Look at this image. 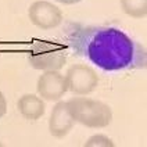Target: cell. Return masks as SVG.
Segmentation results:
<instances>
[{"label":"cell","mask_w":147,"mask_h":147,"mask_svg":"<svg viewBox=\"0 0 147 147\" xmlns=\"http://www.w3.org/2000/svg\"><path fill=\"white\" fill-rule=\"evenodd\" d=\"M28 18L35 26L43 31L57 28L63 22L64 16L61 8L47 0H36L28 7Z\"/></svg>","instance_id":"cell-5"},{"label":"cell","mask_w":147,"mask_h":147,"mask_svg":"<svg viewBox=\"0 0 147 147\" xmlns=\"http://www.w3.org/2000/svg\"><path fill=\"white\" fill-rule=\"evenodd\" d=\"M68 92L75 96H88L98 86V75L88 64H74L65 72Z\"/></svg>","instance_id":"cell-4"},{"label":"cell","mask_w":147,"mask_h":147,"mask_svg":"<svg viewBox=\"0 0 147 147\" xmlns=\"http://www.w3.org/2000/svg\"><path fill=\"white\" fill-rule=\"evenodd\" d=\"M17 108L18 113L28 121H38L46 113L45 100L39 94H32V93H26L18 98Z\"/></svg>","instance_id":"cell-8"},{"label":"cell","mask_w":147,"mask_h":147,"mask_svg":"<svg viewBox=\"0 0 147 147\" xmlns=\"http://www.w3.org/2000/svg\"><path fill=\"white\" fill-rule=\"evenodd\" d=\"M36 92L46 101L61 100L68 92L65 75L60 71H43L36 82Z\"/></svg>","instance_id":"cell-6"},{"label":"cell","mask_w":147,"mask_h":147,"mask_svg":"<svg viewBox=\"0 0 147 147\" xmlns=\"http://www.w3.org/2000/svg\"><path fill=\"white\" fill-rule=\"evenodd\" d=\"M6 113H7V100L0 90V118H3L6 115Z\"/></svg>","instance_id":"cell-11"},{"label":"cell","mask_w":147,"mask_h":147,"mask_svg":"<svg viewBox=\"0 0 147 147\" xmlns=\"http://www.w3.org/2000/svg\"><path fill=\"white\" fill-rule=\"evenodd\" d=\"M122 11L131 18L142 20L147 16V0H119Z\"/></svg>","instance_id":"cell-9"},{"label":"cell","mask_w":147,"mask_h":147,"mask_svg":"<svg viewBox=\"0 0 147 147\" xmlns=\"http://www.w3.org/2000/svg\"><path fill=\"white\" fill-rule=\"evenodd\" d=\"M1 146H3V143H1V142H0V147H1Z\"/></svg>","instance_id":"cell-13"},{"label":"cell","mask_w":147,"mask_h":147,"mask_svg":"<svg viewBox=\"0 0 147 147\" xmlns=\"http://www.w3.org/2000/svg\"><path fill=\"white\" fill-rule=\"evenodd\" d=\"M58 3H61V4H67V6H71V4H76V3H79L82 0H56Z\"/></svg>","instance_id":"cell-12"},{"label":"cell","mask_w":147,"mask_h":147,"mask_svg":"<svg viewBox=\"0 0 147 147\" xmlns=\"http://www.w3.org/2000/svg\"><path fill=\"white\" fill-rule=\"evenodd\" d=\"M68 43L76 56L107 72L146 68L144 47L118 28L75 26L68 35Z\"/></svg>","instance_id":"cell-1"},{"label":"cell","mask_w":147,"mask_h":147,"mask_svg":"<svg viewBox=\"0 0 147 147\" xmlns=\"http://www.w3.org/2000/svg\"><path fill=\"white\" fill-rule=\"evenodd\" d=\"M75 121L68 113L67 103L63 100L56 101V106L53 107L49 117V132L53 138L63 139L69 132L72 131Z\"/></svg>","instance_id":"cell-7"},{"label":"cell","mask_w":147,"mask_h":147,"mask_svg":"<svg viewBox=\"0 0 147 147\" xmlns=\"http://www.w3.org/2000/svg\"><path fill=\"white\" fill-rule=\"evenodd\" d=\"M67 46L51 40L35 42L28 54L31 67L38 71H60L67 64Z\"/></svg>","instance_id":"cell-3"},{"label":"cell","mask_w":147,"mask_h":147,"mask_svg":"<svg viewBox=\"0 0 147 147\" xmlns=\"http://www.w3.org/2000/svg\"><path fill=\"white\" fill-rule=\"evenodd\" d=\"M85 147H114L115 143L113 142L111 138H108L103 133H96L93 136H90L89 139L85 142Z\"/></svg>","instance_id":"cell-10"},{"label":"cell","mask_w":147,"mask_h":147,"mask_svg":"<svg viewBox=\"0 0 147 147\" xmlns=\"http://www.w3.org/2000/svg\"><path fill=\"white\" fill-rule=\"evenodd\" d=\"M68 113L75 122L81 123L90 129L107 128L113 122L111 107L94 98L89 97H72L67 100Z\"/></svg>","instance_id":"cell-2"}]
</instances>
